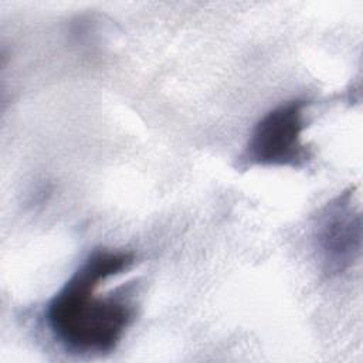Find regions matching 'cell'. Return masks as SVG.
Instances as JSON below:
<instances>
[{"mask_svg": "<svg viewBox=\"0 0 363 363\" xmlns=\"http://www.w3.org/2000/svg\"><path fill=\"white\" fill-rule=\"evenodd\" d=\"M309 101L294 98L269 109L252 128L240 155L241 167L302 169L312 160L303 142Z\"/></svg>", "mask_w": 363, "mask_h": 363, "instance_id": "obj_2", "label": "cell"}, {"mask_svg": "<svg viewBox=\"0 0 363 363\" xmlns=\"http://www.w3.org/2000/svg\"><path fill=\"white\" fill-rule=\"evenodd\" d=\"M133 261L128 251L94 250L54 294L45 306V323L65 350L102 354L122 342L135 319V306L121 295H102L98 289Z\"/></svg>", "mask_w": 363, "mask_h": 363, "instance_id": "obj_1", "label": "cell"}, {"mask_svg": "<svg viewBox=\"0 0 363 363\" xmlns=\"http://www.w3.org/2000/svg\"><path fill=\"white\" fill-rule=\"evenodd\" d=\"M362 220L352 206L350 193L328 203L316 225V242L329 274L345 271L360 248Z\"/></svg>", "mask_w": 363, "mask_h": 363, "instance_id": "obj_3", "label": "cell"}]
</instances>
